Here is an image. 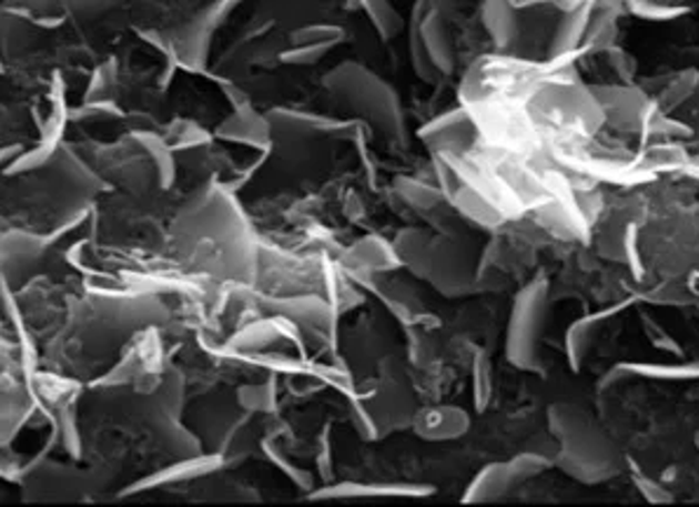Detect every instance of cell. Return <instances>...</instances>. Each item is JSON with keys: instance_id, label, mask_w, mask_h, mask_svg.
<instances>
[{"instance_id": "obj_34", "label": "cell", "mask_w": 699, "mask_h": 507, "mask_svg": "<svg viewBox=\"0 0 699 507\" xmlns=\"http://www.w3.org/2000/svg\"><path fill=\"white\" fill-rule=\"evenodd\" d=\"M261 449H263L265 456H269V458L273 460L275 468L282 470L296 486H303V489H311V486H313V475L305 473L303 468H298V465H294L290 458H286V456L277 449V446L273 444V439H263V442H261Z\"/></svg>"}, {"instance_id": "obj_13", "label": "cell", "mask_w": 699, "mask_h": 507, "mask_svg": "<svg viewBox=\"0 0 699 507\" xmlns=\"http://www.w3.org/2000/svg\"><path fill=\"white\" fill-rule=\"evenodd\" d=\"M469 414L460 407H425L414 416V433L427 442H450L469 430Z\"/></svg>"}, {"instance_id": "obj_6", "label": "cell", "mask_w": 699, "mask_h": 507, "mask_svg": "<svg viewBox=\"0 0 699 507\" xmlns=\"http://www.w3.org/2000/svg\"><path fill=\"white\" fill-rule=\"evenodd\" d=\"M242 0H214L212 6L200 10L186 27H181L176 36L172 38L181 67L189 71H202L207 64L210 45L214 33L221 29V24L229 19Z\"/></svg>"}, {"instance_id": "obj_23", "label": "cell", "mask_w": 699, "mask_h": 507, "mask_svg": "<svg viewBox=\"0 0 699 507\" xmlns=\"http://www.w3.org/2000/svg\"><path fill=\"white\" fill-rule=\"evenodd\" d=\"M427 6L425 0H418L414 12H411V22H408V57H411V67H414L416 75L423 80V83H437L442 78V73L437 71V67L432 64V59L427 54L425 40L421 33V19L425 14Z\"/></svg>"}, {"instance_id": "obj_21", "label": "cell", "mask_w": 699, "mask_h": 507, "mask_svg": "<svg viewBox=\"0 0 699 507\" xmlns=\"http://www.w3.org/2000/svg\"><path fill=\"white\" fill-rule=\"evenodd\" d=\"M484 27L498 50H509L519 40V14L511 0H484L482 3Z\"/></svg>"}, {"instance_id": "obj_42", "label": "cell", "mask_w": 699, "mask_h": 507, "mask_svg": "<svg viewBox=\"0 0 699 507\" xmlns=\"http://www.w3.org/2000/svg\"><path fill=\"white\" fill-rule=\"evenodd\" d=\"M122 0H64V6L69 12L82 17V19H92L109 12L111 8L120 6Z\"/></svg>"}, {"instance_id": "obj_43", "label": "cell", "mask_w": 699, "mask_h": 507, "mask_svg": "<svg viewBox=\"0 0 699 507\" xmlns=\"http://www.w3.org/2000/svg\"><path fill=\"white\" fill-rule=\"evenodd\" d=\"M625 252H627V263H629V271L634 273V277H644V261H641V254H639V231H636V226L631 223V226H627L625 231Z\"/></svg>"}, {"instance_id": "obj_38", "label": "cell", "mask_w": 699, "mask_h": 507, "mask_svg": "<svg viewBox=\"0 0 699 507\" xmlns=\"http://www.w3.org/2000/svg\"><path fill=\"white\" fill-rule=\"evenodd\" d=\"M350 418H353L355 430L359 433V437H362V439H366V442H374V439L383 437V435H381V430H378L376 420L372 418V414L366 412L364 402H362L355 393H350Z\"/></svg>"}, {"instance_id": "obj_32", "label": "cell", "mask_w": 699, "mask_h": 507, "mask_svg": "<svg viewBox=\"0 0 699 507\" xmlns=\"http://www.w3.org/2000/svg\"><path fill=\"white\" fill-rule=\"evenodd\" d=\"M292 45H328L336 48L345 40V31L336 24H311L292 33Z\"/></svg>"}, {"instance_id": "obj_22", "label": "cell", "mask_w": 699, "mask_h": 507, "mask_svg": "<svg viewBox=\"0 0 699 507\" xmlns=\"http://www.w3.org/2000/svg\"><path fill=\"white\" fill-rule=\"evenodd\" d=\"M625 376L650 381H697L699 359L695 362H620L615 364Z\"/></svg>"}, {"instance_id": "obj_30", "label": "cell", "mask_w": 699, "mask_h": 507, "mask_svg": "<svg viewBox=\"0 0 699 507\" xmlns=\"http://www.w3.org/2000/svg\"><path fill=\"white\" fill-rule=\"evenodd\" d=\"M472 399H475V409L479 414L488 409L493 399V367L484 351H477L472 359Z\"/></svg>"}, {"instance_id": "obj_26", "label": "cell", "mask_w": 699, "mask_h": 507, "mask_svg": "<svg viewBox=\"0 0 699 507\" xmlns=\"http://www.w3.org/2000/svg\"><path fill=\"white\" fill-rule=\"evenodd\" d=\"M237 402L246 412H256V414L275 412L277 409V376L271 374L261 383L242 385V388L237 391Z\"/></svg>"}, {"instance_id": "obj_5", "label": "cell", "mask_w": 699, "mask_h": 507, "mask_svg": "<svg viewBox=\"0 0 699 507\" xmlns=\"http://www.w3.org/2000/svg\"><path fill=\"white\" fill-rule=\"evenodd\" d=\"M551 465L554 463L545 458L543 454H530V452L519 454L503 463H490L482 473H477L475 479H472V484L463 494V503L475 505V503L500 500L503 496L517 489L519 484L547 473Z\"/></svg>"}, {"instance_id": "obj_40", "label": "cell", "mask_w": 699, "mask_h": 507, "mask_svg": "<svg viewBox=\"0 0 699 507\" xmlns=\"http://www.w3.org/2000/svg\"><path fill=\"white\" fill-rule=\"evenodd\" d=\"M320 446H317V470L320 479L326 484L334 481V446H332V425H324V430L320 433Z\"/></svg>"}, {"instance_id": "obj_18", "label": "cell", "mask_w": 699, "mask_h": 507, "mask_svg": "<svg viewBox=\"0 0 699 507\" xmlns=\"http://www.w3.org/2000/svg\"><path fill=\"white\" fill-rule=\"evenodd\" d=\"M271 125L275 132L284 134H350L355 130V123H343V120H332L313 113H298L290 109H275L269 113Z\"/></svg>"}, {"instance_id": "obj_19", "label": "cell", "mask_w": 699, "mask_h": 507, "mask_svg": "<svg viewBox=\"0 0 699 507\" xmlns=\"http://www.w3.org/2000/svg\"><path fill=\"white\" fill-rule=\"evenodd\" d=\"M261 306L265 311H271L273 315H282L290 317L292 322H296L298 327L307 329H322L324 324L332 320V308L326 306L324 301L315 298V296H296V298H265L261 301Z\"/></svg>"}, {"instance_id": "obj_20", "label": "cell", "mask_w": 699, "mask_h": 507, "mask_svg": "<svg viewBox=\"0 0 699 507\" xmlns=\"http://www.w3.org/2000/svg\"><path fill=\"white\" fill-rule=\"evenodd\" d=\"M421 33H423L432 64L437 67V71L442 75L454 73V67H456L454 40H450L444 19L437 10H425V14L421 19Z\"/></svg>"}, {"instance_id": "obj_15", "label": "cell", "mask_w": 699, "mask_h": 507, "mask_svg": "<svg viewBox=\"0 0 699 507\" xmlns=\"http://www.w3.org/2000/svg\"><path fill=\"white\" fill-rule=\"evenodd\" d=\"M343 261L347 268L366 273H389L402 268V258L395 250V242L389 245V242L376 235H366L357 240L355 245L345 252Z\"/></svg>"}, {"instance_id": "obj_29", "label": "cell", "mask_w": 699, "mask_h": 507, "mask_svg": "<svg viewBox=\"0 0 699 507\" xmlns=\"http://www.w3.org/2000/svg\"><path fill=\"white\" fill-rule=\"evenodd\" d=\"M697 88H699V71L690 69L681 75H676L671 83L660 92V97H657V107H660L662 113H671L678 107H683L688 99H692Z\"/></svg>"}, {"instance_id": "obj_12", "label": "cell", "mask_w": 699, "mask_h": 507, "mask_svg": "<svg viewBox=\"0 0 699 507\" xmlns=\"http://www.w3.org/2000/svg\"><path fill=\"white\" fill-rule=\"evenodd\" d=\"M591 19H594L591 0H585V3L568 10L561 17L557 31H554V36H551L549 52H547L551 67L564 64V62H568L570 57L582 54V43H585L587 31L591 27Z\"/></svg>"}, {"instance_id": "obj_3", "label": "cell", "mask_w": 699, "mask_h": 507, "mask_svg": "<svg viewBox=\"0 0 699 507\" xmlns=\"http://www.w3.org/2000/svg\"><path fill=\"white\" fill-rule=\"evenodd\" d=\"M324 88L366 118L385 139L406 144V118L399 94L362 64L345 62L324 75Z\"/></svg>"}, {"instance_id": "obj_14", "label": "cell", "mask_w": 699, "mask_h": 507, "mask_svg": "<svg viewBox=\"0 0 699 507\" xmlns=\"http://www.w3.org/2000/svg\"><path fill=\"white\" fill-rule=\"evenodd\" d=\"M475 132V123L465 109H454L435 120H429L425 128L418 130V136L427 146L450 153L467 144V139Z\"/></svg>"}, {"instance_id": "obj_2", "label": "cell", "mask_w": 699, "mask_h": 507, "mask_svg": "<svg viewBox=\"0 0 699 507\" xmlns=\"http://www.w3.org/2000/svg\"><path fill=\"white\" fill-rule=\"evenodd\" d=\"M395 250L416 277L427 280L444 296H465L477 287L479 250L463 231L427 233L406 229L395 237Z\"/></svg>"}, {"instance_id": "obj_24", "label": "cell", "mask_w": 699, "mask_h": 507, "mask_svg": "<svg viewBox=\"0 0 699 507\" xmlns=\"http://www.w3.org/2000/svg\"><path fill=\"white\" fill-rule=\"evenodd\" d=\"M132 136L139 141V146L143 149V153L151 158L160 186L170 189L174 184V179H176L174 149L170 146V141L164 139V136H160V134H155V132H134Z\"/></svg>"}, {"instance_id": "obj_7", "label": "cell", "mask_w": 699, "mask_h": 507, "mask_svg": "<svg viewBox=\"0 0 699 507\" xmlns=\"http://www.w3.org/2000/svg\"><path fill=\"white\" fill-rule=\"evenodd\" d=\"M69 115H71V111L67 107L64 80H61V75H54V80H52V109L48 115V123L43 125V130H40L38 146L22 153V155H17L6 168V176L27 174V172L50 165L61 149V139H64Z\"/></svg>"}, {"instance_id": "obj_36", "label": "cell", "mask_w": 699, "mask_h": 507, "mask_svg": "<svg viewBox=\"0 0 699 507\" xmlns=\"http://www.w3.org/2000/svg\"><path fill=\"white\" fill-rule=\"evenodd\" d=\"M631 481L636 489H639V494L652 503V505H669L673 503V496L671 491L667 489L665 484H660L657 479L648 477L646 473H641V468H636V465H631Z\"/></svg>"}, {"instance_id": "obj_33", "label": "cell", "mask_w": 699, "mask_h": 507, "mask_svg": "<svg viewBox=\"0 0 699 507\" xmlns=\"http://www.w3.org/2000/svg\"><path fill=\"white\" fill-rule=\"evenodd\" d=\"M164 139L170 141V146L174 151H183V149H197V146L210 144L212 134L204 132L197 123H193V120H176Z\"/></svg>"}, {"instance_id": "obj_27", "label": "cell", "mask_w": 699, "mask_h": 507, "mask_svg": "<svg viewBox=\"0 0 699 507\" xmlns=\"http://www.w3.org/2000/svg\"><path fill=\"white\" fill-rule=\"evenodd\" d=\"M395 191L402 195V200L406 202V205H411L418 212H437L442 207V202H444V193L442 191L423 184V181L408 179V176H399L395 181Z\"/></svg>"}, {"instance_id": "obj_16", "label": "cell", "mask_w": 699, "mask_h": 507, "mask_svg": "<svg viewBox=\"0 0 699 507\" xmlns=\"http://www.w3.org/2000/svg\"><path fill=\"white\" fill-rule=\"evenodd\" d=\"M627 306H629V301H622V303H618V306L599 311V313H591V315H582L580 320H575L570 324L564 343H566L568 367L573 372L582 369V364H585V359H587V355H589V351L594 346V338H596V334H599L601 322L612 317V315H618L620 308H627Z\"/></svg>"}, {"instance_id": "obj_10", "label": "cell", "mask_w": 699, "mask_h": 507, "mask_svg": "<svg viewBox=\"0 0 699 507\" xmlns=\"http://www.w3.org/2000/svg\"><path fill=\"white\" fill-rule=\"evenodd\" d=\"M223 456L221 454H200V456H191V458H179L176 463L168 465V468H162L149 477H143L134 484H130L125 491H122L120 496H136V494H143V491H153V489H162V486H170V484H179V481H191V479H197V477H204V475H212L216 473L219 468H223Z\"/></svg>"}, {"instance_id": "obj_37", "label": "cell", "mask_w": 699, "mask_h": 507, "mask_svg": "<svg viewBox=\"0 0 699 507\" xmlns=\"http://www.w3.org/2000/svg\"><path fill=\"white\" fill-rule=\"evenodd\" d=\"M334 48L328 45H292L280 52V62L290 67H313Z\"/></svg>"}, {"instance_id": "obj_28", "label": "cell", "mask_w": 699, "mask_h": 507, "mask_svg": "<svg viewBox=\"0 0 699 507\" xmlns=\"http://www.w3.org/2000/svg\"><path fill=\"white\" fill-rule=\"evenodd\" d=\"M362 10L366 12L368 22L374 24L376 33L383 40H393L404 31V19L402 14L387 3V0H364Z\"/></svg>"}, {"instance_id": "obj_9", "label": "cell", "mask_w": 699, "mask_h": 507, "mask_svg": "<svg viewBox=\"0 0 699 507\" xmlns=\"http://www.w3.org/2000/svg\"><path fill=\"white\" fill-rule=\"evenodd\" d=\"M143 418H146L149 428L158 437V442L164 446V449L172 452L176 458H191V456L202 454L200 442L179 423L181 416H176L174 412L164 407V404L158 399V395H149V404H146V412H143Z\"/></svg>"}, {"instance_id": "obj_8", "label": "cell", "mask_w": 699, "mask_h": 507, "mask_svg": "<svg viewBox=\"0 0 699 507\" xmlns=\"http://www.w3.org/2000/svg\"><path fill=\"white\" fill-rule=\"evenodd\" d=\"M435 494L429 484L408 481H332L307 494V500H332V498H425Z\"/></svg>"}, {"instance_id": "obj_4", "label": "cell", "mask_w": 699, "mask_h": 507, "mask_svg": "<svg viewBox=\"0 0 699 507\" xmlns=\"http://www.w3.org/2000/svg\"><path fill=\"white\" fill-rule=\"evenodd\" d=\"M549 282L547 277L530 280L528 285L514 296L511 313L507 322L505 355L511 367L521 372H540V338L547 320Z\"/></svg>"}, {"instance_id": "obj_1", "label": "cell", "mask_w": 699, "mask_h": 507, "mask_svg": "<svg viewBox=\"0 0 699 507\" xmlns=\"http://www.w3.org/2000/svg\"><path fill=\"white\" fill-rule=\"evenodd\" d=\"M551 437L559 442V454L551 463L570 479L594 486L622 473V456L589 412L578 404L557 402L547 409Z\"/></svg>"}, {"instance_id": "obj_45", "label": "cell", "mask_w": 699, "mask_h": 507, "mask_svg": "<svg viewBox=\"0 0 699 507\" xmlns=\"http://www.w3.org/2000/svg\"><path fill=\"white\" fill-rule=\"evenodd\" d=\"M692 104H695V120L699 123V88H697V92L692 94Z\"/></svg>"}, {"instance_id": "obj_31", "label": "cell", "mask_w": 699, "mask_h": 507, "mask_svg": "<svg viewBox=\"0 0 699 507\" xmlns=\"http://www.w3.org/2000/svg\"><path fill=\"white\" fill-rule=\"evenodd\" d=\"M627 10L644 22H673L690 12L688 6L660 3V0H627Z\"/></svg>"}, {"instance_id": "obj_11", "label": "cell", "mask_w": 699, "mask_h": 507, "mask_svg": "<svg viewBox=\"0 0 699 507\" xmlns=\"http://www.w3.org/2000/svg\"><path fill=\"white\" fill-rule=\"evenodd\" d=\"M273 125L269 115H261L252 104L237 107L223 123L216 128V136L233 141V144H244L259 151H269L273 141Z\"/></svg>"}, {"instance_id": "obj_44", "label": "cell", "mask_w": 699, "mask_h": 507, "mask_svg": "<svg viewBox=\"0 0 699 507\" xmlns=\"http://www.w3.org/2000/svg\"><path fill=\"white\" fill-rule=\"evenodd\" d=\"M608 57H610V67L615 69V73H618L622 80H631L634 78L636 62H634L631 54H627L620 48H608Z\"/></svg>"}, {"instance_id": "obj_25", "label": "cell", "mask_w": 699, "mask_h": 507, "mask_svg": "<svg viewBox=\"0 0 699 507\" xmlns=\"http://www.w3.org/2000/svg\"><path fill=\"white\" fill-rule=\"evenodd\" d=\"M64 10H67L64 0H3L6 14L29 17V19H36V22L45 24V27L59 24Z\"/></svg>"}, {"instance_id": "obj_35", "label": "cell", "mask_w": 699, "mask_h": 507, "mask_svg": "<svg viewBox=\"0 0 699 507\" xmlns=\"http://www.w3.org/2000/svg\"><path fill=\"white\" fill-rule=\"evenodd\" d=\"M641 327H644V336L648 338V343H650L652 348L662 351V353H671V355H676V357L683 355L681 343H678V341L662 327L660 322L652 320V317L646 315V313H641Z\"/></svg>"}, {"instance_id": "obj_17", "label": "cell", "mask_w": 699, "mask_h": 507, "mask_svg": "<svg viewBox=\"0 0 699 507\" xmlns=\"http://www.w3.org/2000/svg\"><path fill=\"white\" fill-rule=\"evenodd\" d=\"M296 322H292L290 317H282V315H273L271 320H261V322H254L250 324V327H244L242 332H237L231 341H229V348L231 351H263L273 346L275 341L280 338H286V341H294V343H303L301 341V334L298 329L294 327Z\"/></svg>"}, {"instance_id": "obj_39", "label": "cell", "mask_w": 699, "mask_h": 507, "mask_svg": "<svg viewBox=\"0 0 699 507\" xmlns=\"http://www.w3.org/2000/svg\"><path fill=\"white\" fill-rule=\"evenodd\" d=\"M59 435L67 446V452L73 458H80V433H78L75 416H73V402L59 409Z\"/></svg>"}, {"instance_id": "obj_41", "label": "cell", "mask_w": 699, "mask_h": 507, "mask_svg": "<svg viewBox=\"0 0 699 507\" xmlns=\"http://www.w3.org/2000/svg\"><path fill=\"white\" fill-rule=\"evenodd\" d=\"M113 78H115V64L109 62V64H101L92 80H90V88L85 92V101H101V99H109V92H111V85H113Z\"/></svg>"}, {"instance_id": "obj_46", "label": "cell", "mask_w": 699, "mask_h": 507, "mask_svg": "<svg viewBox=\"0 0 699 507\" xmlns=\"http://www.w3.org/2000/svg\"><path fill=\"white\" fill-rule=\"evenodd\" d=\"M695 446H697V454H699V433L695 435Z\"/></svg>"}]
</instances>
